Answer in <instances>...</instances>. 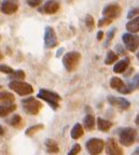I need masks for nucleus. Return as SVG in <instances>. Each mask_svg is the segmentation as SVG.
Masks as SVG:
<instances>
[{"label": "nucleus", "instance_id": "31", "mask_svg": "<svg viewBox=\"0 0 139 155\" xmlns=\"http://www.w3.org/2000/svg\"><path fill=\"white\" fill-rule=\"evenodd\" d=\"M111 23H112V21H111V19H108V18H105V17H103V18H101L99 22H98V27L107 26V25L111 24Z\"/></svg>", "mask_w": 139, "mask_h": 155}, {"label": "nucleus", "instance_id": "34", "mask_svg": "<svg viewBox=\"0 0 139 155\" xmlns=\"http://www.w3.org/2000/svg\"><path fill=\"white\" fill-rule=\"evenodd\" d=\"M28 5L31 8H36V7H39L41 5V0H26Z\"/></svg>", "mask_w": 139, "mask_h": 155}, {"label": "nucleus", "instance_id": "19", "mask_svg": "<svg viewBox=\"0 0 139 155\" xmlns=\"http://www.w3.org/2000/svg\"><path fill=\"white\" fill-rule=\"evenodd\" d=\"M125 86L124 82H123L120 78H117V77H113L111 78V80H110V87L113 88V90H117V91H121L123 87Z\"/></svg>", "mask_w": 139, "mask_h": 155}, {"label": "nucleus", "instance_id": "4", "mask_svg": "<svg viewBox=\"0 0 139 155\" xmlns=\"http://www.w3.org/2000/svg\"><path fill=\"white\" fill-rule=\"evenodd\" d=\"M9 87L12 91H14L15 93H17L20 96L30 95L34 92V88H32L31 85L26 82H22V81H11L9 83Z\"/></svg>", "mask_w": 139, "mask_h": 155}, {"label": "nucleus", "instance_id": "14", "mask_svg": "<svg viewBox=\"0 0 139 155\" xmlns=\"http://www.w3.org/2000/svg\"><path fill=\"white\" fill-rule=\"evenodd\" d=\"M128 66H129V58H124V59H121V61L115 64V66L113 67V71L115 73H122L126 70Z\"/></svg>", "mask_w": 139, "mask_h": 155}, {"label": "nucleus", "instance_id": "13", "mask_svg": "<svg viewBox=\"0 0 139 155\" xmlns=\"http://www.w3.org/2000/svg\"><path fill=\"white\" fill-rule=\"evenodd\" d=\"M59 10V3L56 0H49L44 3L42 8H39L40 13H45V14H54Z\"/></svg>", "mask_w": 139, "mask_h": 155}, {"label": "nucleus", "instance_id": "2", "mask_svg": "<svg viewBox=\"0 0 139 155\" xmlns=\"http://www.w3.org/2000/svg\"><path fill=\"white\" fill-rule=\"evenodd\" d=\"M37 97L48 102L54 110H56L57 108H58V102L61 101V99L58 94L51 92V91H48V90H41L38 93Z\"/></svg>", "mask_w": 139, "mask_h": 155}, {"label": "nucleus", "instance_id": "17", "mask_svg": "<svg viewBox=\"0 0 139 155\" xmlns=\"http://www.w3.org/2000/svg\"><path fill=\"white\" fill-rule=\"evenodd\" d=\"M14 101V95L8 92L0 93V104H13Z\"/></svg>", "mask_w": 139, "mask_h": 155}, {"label": "nucleus", "instance_id": "38", "mask_svg": "<svg viewBox=\"0 0 139 155\" xmlns=\"http://www.w3.org/2000/svg\"><path fill=\"white\" fill-rule=\"evenodd\" d=\"M132 155H139V148H137L136 150H135V152L133 153Z\"/></svg>", "mask_w": 139, "mask_h": 155}, {"label": "nucleus", "instance_id": "24", "mask_svg": "<svg viewBox=\"0 0 139 155\" xmlns=\"http://www.w3.org/2000/svg\"><path fill=\"white\" fill-rule=\"evenodd\" d=\"M10 79L13 81H21V80H23V79H25V72L23 70L13 71L10 74Z\"/></svg>", "mask_w": 139, "mask_h": 155}, {"label": "nucleus", "instance_id": "6", "mask_svg": "<svg viewBox=\"0 0 139 155\" xmlns=\"http://www.w3.org/2000/svg\"><path fill=\"white\" fill-rule=\"evenodd\" d=\"M122 39L125 44V48H126L129 52L137 51V48H138V46H139V36L127 32V34L123 35Z\"/></svg>", "mask_w": 139, "mask_h": 155}, {"label": "nucleus", "instance_id": "29", "mask_svg": "<svg viewBox=\"0 0 139 155\" xmlns=\"http://www.w3.org/2000/svg\"><path fill=\"white\" fill-rule=\"evenodd\" d=\"M115 31H117V29L115 28H112V29H110L109 31H108V36H107V41H106V44L105 45L107 46L108 45V43H109L111 40L113 39V37H114V34H115Z\"/></svg>", "mask_w": 139, "mask_h": 155}, {"label": "nucleus", "instance_id": "41", "mask_svg": "<svg viewBox=\"0 0 139 155\" xmlns=\"http://www.w3.org/2000/svg\"><path fill=\"white\" fill-rule=\"evenodd\" d=\"M137 58H138V59H139V52H138V53H137Z\"/></svg>", "mask_w": 139, "mask_h": 155}, {"label": "nucleus", "instance_id": "30", "mask_svg": "<svg viewBox=\"0 0 139 155\" xmlns=\"http://www.w3.org/2000/svg\"><path fill=\"white\" fill-rule=\"evenodd\" d=\"M138 14H139V9L138 8H134V9H132L127 13V18H134V17H136Z\"/></svg>", "mask_w": 139, "mask_h": 155}, {"label": "nucleus", "instance_id": "1", "mask_svg": "<svg viewBox=\"0 0 139 155\" xmlns=\"http://www.w3.org/2000/svg\"><path fill=\"white\" fill-rule=\"evenodd\" d=\"M81 55L78 52H68L65 54L63 57V65L67 71L71 72L78 67L79 63H80Z\"/></svg>", "mask_w": 139, "mask_h": 155}, {"label": "nucleus", "instance_id": "9", "mask_svg": "<svg viewBox=\"0 0 139 155\" xmlns=\"http://www.w3.org/2000/svg\"><path fill=\"white\" fill-rule=\"evenodd\" d=\"M106 151L108 155H123V150L114 138H109L106 143Z\"/></svg>", "mask_w": 139, "mask_h": 155}, {"label": "nucleus", "instance_id": "37", "mask_svg": "<svg viewBox=\"0 0 139 155\" xmlns=\"http://www.w3.org/2000/svg\"><path fill=\"white\" fill-rule=\"evenodd\" d=\"M3 134H5V130H3V128H2V126L0 125V136H2Z\"/></svg>", "mask_w": 139, "mask_h": 155}, {"label": "nucleus", "instance_id": "40", "mask_svg": "<svg viewBox=\"0 0 139 155\" xmlns=\"http://www.w3.org/2000/svg\"><path fill=\"white\" fill-rule=\"evenodd\" d=\"M2 59V54H1V52H0V61Z\"/></svg>", "mask_w": 139, "mask_h": 155}, {"label": "nucleus", "instance_id": "35", "mask_svg": "<svg viewBox=\"0 0 139 155\" xmlns=\"http://www.w3.org/2000/svg\"><path fill=\"white\" fill-rule=\"evenodd\" d=\"M117 48V51L119 52L120 54H122V55H124L125 54V51H123V48L121 45H117V48Z\"/></svg>", "mask_w": 139, "mask_h": 155}, {"label": "nucleus", "instance_id": "43", "mask_svg": "<svg viewBox=\"0 0 139 155\" xmlns=\"http://www.w3.org/2000/svg\"><path fill=\"white\" fill-rule=\"evenodd\" d=\"M0 39H1V37H0Z\"/></svg>", "mask_w": 139, "mask_h": 155}, {"label": "nucleus", "instance_id": "12", "mask_svg": "<svg viewBox=\"0 0 139 155\" xmlns=\"http://www.w3.org/2000/svg\"><path fill=\"white\" fill-rule=\"evenodd\" d=\"M107 99L110 104H112V106L117 107V108H120V109H122V110H126L131 107V102L125 99V98H122V97L108 96Z\"/></svg>", "mask_w": 139, "mask_h": 155}, {"label": "nucleus", "instance_id": "5", "mask_svg": "<svg viewBox=\"0 0 139 155\" xmlns=\"http://www.w3.org/2000/svg\"><path fill=\"white\" fill-rule=\"evenodd\" d=\"M22 106L26 113L32 114V115L38 113L40 111V109L42 108L41 102L38 101L34 97H29V98H26V99L22 100Z\"/></svg>", "mask_w": 139, "mask_h": 155}, {"label": "nucleus", "instance_id": "28", "mask_svg": "<svg viewBox=\"0 0 139 155\" xmlns=\"http://www.w3.org/2000/svg\"><path fill=\"white\" fill-rule=\"evenodd\" d=\"M0 72L7 73V74H11L13 72V69L7 65H0Z\"/></svg>", "mask_w": 139, "mask_h": 155}, {"label": "nucleus", "instance_id": "3", "mask_svg": "<svg viewBox=\"0 0 139 155\" xmlns=\"http://www.w3.org/2000/svg\"><path fill=\"white\" fill-rule=\"evenodd\" d=\"M137 138V131L134 128L126 127L120 130V143L125 147H131L134 144Z\"/></svg>", "mask_w": 139, "mask_h": 155}, {"label": "nucleus", "instance_id": "20", "mask_svg": "<svg viewBox=\"0 0 139 155\" xmlns=\"http://www.w3.org/2000/svg\"><path fill=\"white\" fill-rule=\"evenodd\" d=\"M97 125H98V128L100 129L101 131H108L110 128H111V126H112V123L107 120H104L101 117H98L97 119Z\"/></svg>", "mask_w": 139, "mask_h": 155}, {"label": "nucleus", "instance_id": "8", "mask_svg": "<svg viewBox=\"0 0 139 155\" xmlns=\"http://www.w3.org/2000/svg\"><path fill=\"white\" fill-rule=\"evenodd\" d=\"M104 141L101 139L92 138L86 142V149L91 155H98L104 149Z\"/></svg>", "mask_w": 139, "mask_h": 155}, {"label": "nucleus", "instance_id": "33", "mask_svg": "<svg viewBox=\"0 0 139 155\" xmlns=\"http://www.w3.org/2000/svg\"><path fill=\"white\" fill-rule=\"evenodd\" d=\"M81 151V147L80 144H74L73 145V148L70 150V152L68 153V155H77L79 152Z\"/></svg>", "mask_w": 139, "mask_h": 155}, {"label": "nucleus", "instance_id": "25", "mask_svg": "<svg viewBox=\"0 0 139 155\" xmlns=\"http://www.w3.org/2000/svg\"><path fill=\"white\" fill-rule=\"evenodd\" d=\"M44 126L41 125V124H39V125H35V126H31V127H29V128L26 130V135L27 136H34L36 133H38L39 130H41V129H43Z\"/></svg>", "mask_w": 139, "mask_h": 155}, {"label": "nucleus", "instance_id": "16", "mask_svg": "<svg viewBox=\"0 0 139 155\" xmlns=\"http://www.w3.org/2000/svg\"><path fill=\"white\" fill-rule=\"evenodd\" d=\"M45 148L46 151L51 154H55V153H58L59 152V148H58V144L55 140L53 139H48L45 141Z\"/></svg>", "mask_w": 139, "mask_h": 155}, {"label": "nucleus", "instance_id": "32", "mask_svg": "<svg viewBox=\"0 0 139 155\" xmlns=\"http://www.w3.org/2000/svg\"><path fill=\"white\" fill-rule=\"evenodd\" d=\"M131 85H132V87L134 88V90H136V88H139V72L137 73L136 75H135L134 80H133V82L131 83Z\"/></svg>", "mask_w": 139, "mask_h": 155}, {"label": "nucleus", "instance_id": "23", "mask_svg": "<svg viewBox=\"0 0 139 155\" xmlns=\"http://www.w3.org/2000/svg\"><path fill=\"white\" fill-rule=\"evenodd\" d=\"M117 55L114 53L113 51H109L107 53V56H106V59H105V64L106 65H111L113 64L114 61H117Z\"/></svg>", "mask_w": 139, "mask_h": 155}, {"label": "nucleus", "instance_id": "11", "mask_svg": "<svg viewBox=\"0 0 139 155\" xmlns=\"http://www.w3.org/2000/svg\"><path fill=\"white\" fill-rule=\"evenodd\" d=\"M17 10H18L17 0H5L1 5V12L5 13V14H14Z\"/></svg>", "mask_w": 139, "mask_h": 155}, {"label": "nucleus", "instance_id": "42", "mask_svg": "<svg viewBox=\"0 0 139 155\" xmlns=\"http://www.w3.org/2000/svg\"><path fill=\"white\" fill-rule=\"evenodd\" d=\"M0 88H1V86H0Z\"/></svg>", "mask_w": 139, "mask_h": 155}, {"label": "nucleus", "instance_id": "27", "mask_svg": "<svg viewBox=\"0 0 139 155\" xmlns=\"http://www.w3.org/2000/svg\"><path fill=\"white\" fill-rule=\"evenodd\" d=\"M94 18H93V16L92 15H90V14H88L85 16V25H86V27H88V30H93L94 29Z\"/></svg>", "mask_w": 139, "mask_h": 155}, {"label": "nucleus", "instance_id": "36", "mask_svg": "<svg viewBox=\"0 0 139 155\" xmlns=\"http://www.w3.org/2000/svg\"><path fill=\"white\" fill-rule=\"evenodd\" d=\"M103 37H104V32L103 31H98V34H97V40H101L103 39Z\"/></svg>", "mask_w": 139, "mask_h": 155}, {"label": "nucleus", "instance_id": "10", "mask_svg": "<svg viewBox=\"0 0 139 155\" xmlns=\"http://www.w3.org/2000/svg\"><path fill=\"white\" fill-rule=\"evenodd\" d=\"M121 14V8L117 5H109L103 10V17L113 21Z\"/></svg>", "mask_w": 139, "mask_h": 155}, {"label": "nucleus", "instance_id": "26", "mask_svg": "<svg viewBox=\"0 0 139 155\" xmlns=\"http://www.w3.org/2000/svg\"><path fill=\"white\" fill-rule=\"evenodd\" d=\"M10 124L12 126H14V127H18V128H20L21 126L23 125V120H22V117H21V115L13 116L10 121Z\"/></svg>", "mask_w": 139, "mask_h": 155}, {"label": "nucleus", "instance_id": "18", "mask_svg": "<svg viewBox=\"0 0 139 155\" xmlns=\"http://www.w3.org/2000/svg\"><path fill=\"white\" fill-rule=\"evenodd\" d=\"M14 110H16V104H2L0 106V117H5L8 114L12 113Z\"/></svg>", "mask_w": 139, "mask_h": 155}, {"label": "nucleus", "instance_id": "39", "mask_svg": "<svg viewBox=\"0 0 139 155\" xmlns=\"http://www.w3.org/2000/svg\"><path fill=\"white\" fill-rule=\"evenodd\" d=\"M135 123H136L137 125H139V113H138V115L136 116V120H135Z\"/></svg>", "mask_w": 139, "mask_h": 155}, {"label": "nucleus", "instance_id": "7", "mask_svg": "<svg viewBox=\"0 0 139 155\" xmlns=\"http://www.w3.org/2000/svg\"><path fill=\"white\" fill-rule=\"evenodd\" d=\"M57 43L58 41H57V37L54 29L50 26L45 27V30H44V45L45 48H53L57 45Z\"/></svg>", "mask_w": 139, "mask_h": 155}, {"label": "nucleus", "instance_id": "22", "mask_svg": "<svg viewBox=\"0 0 139 155\" xmlns=\"http://www.w3.org/2000/svg\"><path fill=\"white\" fill-rule=\"evenodd\" d=\"M83 123H84V127H85L86 130H92L94 128V125H95V119L93 115L88 114L83 120Z\"/></svg>", "mask_w": 139, "mask_h": 155}, {"label": "nucleus", "instance_id": "15", "mask_svg": "<svg viewBox=\"0 0 139 155\" xmlns=\"http://www.w3.org/2000/svg\"><path fill=\"white\" fill-rule=\"evenodd\" d=\"M126 29L129 34H135L139 31V16L134 17L126 24Z\"/></svg>", "mask_w": 139, "mask_h": 155}, {"label": "nucleus", "instance_id": "21", "mask_svg": "<svg viewBox=\"0 0 139 155\" xmlns=\"http://www.w3.org/2000/svg\"><path fill=\"white\" fill-rule=\"evenodd\" d=\"M71 138L72 139H79L83 136V127L81 124H76L71 129Z\"/></svg>", "mask_w": 139, "mask_h": 155}]
</instances>
